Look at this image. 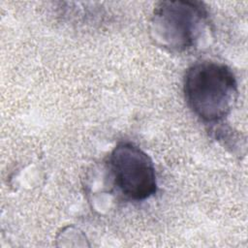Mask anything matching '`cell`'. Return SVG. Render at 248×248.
Segmentation results:
<instances>
[{
    "label": "cell",
    "mask_w": 248,
    "mask_h": 248,
    "mask_svg": "<svg viewBox=\"0 0 248 248\" xmlns=\"http://www.w3.org/2000/svg\"><path fill=\"white\" fill-rule=\"evenodd\" d=\"M188 107L202 121L217 123L231 111L237 97V82L230 67L215 61L192 65L184 77Z\"/></svg>",
    "instance_id": "cell-1"
},
{
    "label": "cell",
    "mask_w": 248,
    "mask_h": 248,
    "mask_svg": "<svg viewBox=\"0 0 248 248\" xmlns=\"http://www.w3.org/2000/svg\"><path fill=\"white\" fill-rule=\"evenodd\" d=\"M206 17V9L201 2H160L154 10L152 32L164 47L185 50L195 45Z\"/></svg>",
    "instance_id": "cell-2"
},
{
    "label": "cell",
    "mask_w": 248,
    "mask_h": 248,
    "mask_svg": "<svg viewBox=\"0 0 248 248\" xmlns=\"http://www.w3.org/2000/svg\"><path fill=\"white\" fill-rule=\"evenodd\" d=\"M109 163L115 184L133 201H144L157 191L155 168L150 157L131 142H120L112 150Z\"/></svg>",
    "instance_id": "cell-3"
}]
</instances>
